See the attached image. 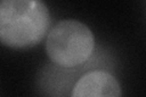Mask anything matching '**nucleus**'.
<instances>
[{"label": "nucleus", "mask_w": 146, "mask_h": 97, "mask_svg": "<svg viewBox=\"0 0 146 97\" xmlns=\"http://www.w3.org/2000/svg\"><path fill=\"white\" fill-rule=\"evenodd\" d=\"M50 62L58 67L73 68L89 61L95 52L91 29L77 20H62L50 28L45 41Z\"/></svg>", "instance_id": "obj_2"}, {"label": "nucleus", "mask_w": 146, "mask_h": 97, "mask_svg": "<svg viewBox=\"0 0 146 97\" xmlns=\"http://www.w3.org/2000/svg\"><path fill=\"white\" fill-rule=\"evenodd\" d=\"M112 66L110 57L94 52L86 63L78 67L66 68L54 63H45L36 74V90L40 97H70L77 80L86 72L106 71L105 67Z\"/></svg>", "instance_id": "obj_3"}, {"label": "nucleus", "mask_w": 146, "mask_h": 97, "mask_svg": "<svg viewBox=\"0 0 146 97\" xmlns=\"http://www.w3.org/2000/svg\"><path fill=\"white\" fill-rule=\"evenodd\" d=\"M70 97H122V87L108 71H90L77 80Z\"/></svg>", "instance_id": "obj_4"}, {"label": "nucleus", "mask_w": 146, "mask_h": 97, "mask_svg": "<svg viewBox=\"0 0 146 97\" xmlns=\"http://www.w3.org/2000/svg\"><path fill=\"white\" fill-rule=\"evenodd\" d=\"M51 27L49 7L40 0H0V44L27 50L40 44Z\"/></svg>", "instance_id": "obj_1"}]
</instances>
